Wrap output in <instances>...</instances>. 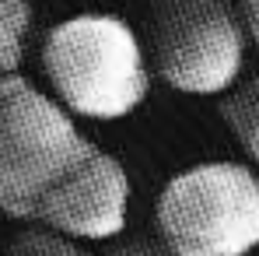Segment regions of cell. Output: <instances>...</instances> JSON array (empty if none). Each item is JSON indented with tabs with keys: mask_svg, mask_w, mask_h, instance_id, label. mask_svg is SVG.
<instances>
[{
	"mask_svg": "<svg viewBox=\"0 0 259 256\" xmlns=\"http://www.w3.org/2000/svg\"><path fill=\"white\" fill-rule=\"evenodd\" d=\"M95 148L53 91L21 74L0 78V214L39 225Z\"/></svg>",
	"mask_w": 259,
	"mask_h": 256,
	"instance_id": "obj_1",
	"label": "cell"
},
{
	"mask_svg": "<svg viewBox=\"0 0 259 256\" xmlns=\"http://www.w3.org/2000/svg\"><path fill=\"white\" fill-rule=\"evenodd\" d=\"M42 70L53 98L81 120H126L151 95V60L116 14H74L49 28Z\"/></svg>",
	"mask_w": 259,
	"mask_h": 256,
	"instance_id": "obj_2",
	"label": "cell"
},
{
	"mask_svg": "<svg viewBox=\"0 0 259 256\" xmlns=\"http://www.w3.org/2000/svg\"><path fill=\"white\" fill-rule=\"evenodd\" d=\"M154 221L172 256H249L259 249V175L242 162H200L161 186Z\"/></svg>",
	"mask_w": 259,
	"mask_h": 256,
	"instance_id": "obj_3",
	"label": "cell"
},
{
	"mask_svg": "<svg viewBox=\"0 0 259 256\" xmlns=\"http://www.w3.org/2000/svg\"><path fill=\"white\" fill-rule=\"evenodd\" d=\"M245 25L231 0H151L147 60L182 95H228L242 85Z\"/></svg>",
	"mask_w": 259,
	"mask_h": 256,
	"instance_id": "obj_4",
	"label": "cell"
},
{
	"mask_svg": "<svg viewBox=\"0 0 259 256\" xmlns=\"http://www.w3.org/2000/svg\"><path fill=\"white\" fill-rule=\"evenodd\" d=\"M126 217L130 175L116 155L95 148V155L56 193L39 225L56 228L77 242H109L126 228Z\"/></svg>",
	"mask_w": 259,
	"mask_h": 256,
	"instance_id": "obj_5",
	"label": "cell"
},
{
	"mask_svg": "<svg viewBox=\"0 0 259 256\" xmlns=\"http://www.w3.org/2000/svg\"><path fill=\"white\" fill-rule=\"evenodd\" d=\"M221 116L238 137V144L245 148V155L259 165V70L252 78H245L235 91L224 95Z\"/></svg>",
	"mask_w": 259,
	"mask_h": 256,
	"instance_id": "obj_6",
	"label": "cell"
},
{
	"mask_svg": "<svg viewBox=\"0 0 259 256\" xmlns=\"http://www.w3.org/2000/svg\"><path fill=\"white\" fill-rule=\"evenodd\" d=\"M28 32H32V4L0 0V78L18 74V67L25 60Z\"/></svg>",
	"mask_w": 259,
	"mask_h": 256,
	"instance_id": "obj_7",
	"label": "cell"
},
{
	"mask_svg": "<svg viewBox=\"0 0 259 256\" xmlns=\"http://www.w3.org/2000/svg\"><path fill=\"white\" fill-rule=\"evenodd\" d=\"M7 256H91L84 249V242L56 232V228H46V225H25L11 246Z\"/></svg>",
	"mask_w": 259,
	"mask_h": 256,
	"instance_id": "obj_8",
	"label": "cell"
},
{
	"mask_svg": "<svg viewBox=\"0 0 259 256\" xmlns=\"http://www.w3.org/2000/svg\"><path fill=\"white\" fill-rule=\"evenodd\" d=\"M105 256H172L165 249V242H151V239H126L116 242Z\"/></svg>",
	"mask_w": 259,
	"mask_h": 256,
	"instance_id": "obj_9",
	"label": "cell"
},
{
	"mask_svg": "<svg viewBox=\"0 0 259 256\" xmlns=\"http://www.w3.org/2000/svg\"><path fill=\"white\" fill-rule=\"evenodd\" d=\"M235 7H238V18L245 25L249 43L259 46V0H235Z\"/></svg>",
	"mask_w": 259,
	"mask_h": 256,
	"instance_id": "obj_10",
	"label": "cell"
}]
</instances>
